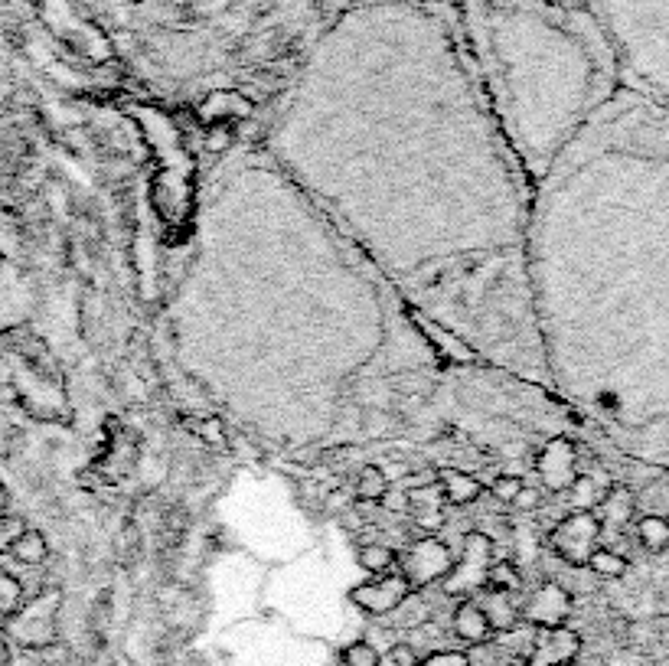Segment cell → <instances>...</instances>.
<instances>
[{
	"mask_svg": "<svg viewBox=\"0 0 669 666\" xmlns=\"http://www.w3.org/2000/svg\"><path fill=\"white\" fill-rule=\"evenodd\" d=\"M0 666H10V637H7V631H0Z\"/></svg>",
	"mask_w": 669,
	"mask_h": 666,
	"instance_id": "cell-30",
	"label": "cell"
},
{
	"mask_svg": "<svg viewBox=\"0 0 669 666\" xmlns=\"http://www.w3.org/2000/svg\"><path fill=\"white\" fill-rule=\"evenodd\" d=\"M588 569L594 575H601V578H621L627 572V562L611 549H594L588 555Z\"/></svg>",
	"mask_w": 669,
	"mask_h": 666,
	"instance_id": "cell-19",
	"label": "cell"
},
{
	"mask_svg": "<svg viewBox=\"0 0 669 666\" xmlns=\"http://www.w3.org/2000/svg\"><path fill=\"white\" fill-rule=\"evenodd\" d=\"M7 503H10V497H7L4 484H0V513H7Z\"/></svg>",
	"mask_w": 669,
	"mask_h": 666,
	"instance_id": "cell-31",
	"label": "cell"
},
{
	"mask_svg": "<svg viewBox=\"0 0 669 666\" xmlns=\"http://www.w3.org/2000/svg\"><path fill=\"white\" fill-rule=\"evenodd\" d=\"M523 487H526V484H523V480H519L516 474H503V477H497V480H493V484H490V493H493V500L513 503Z\"/></svg>",
	"mask_w": 669,
	"mask_h": 666,
	"instance_id": "cell-24",
	"label": "cell"
},
{
	"mask_svg": "<svg viewBox=\"0 0 669 666\" xmlns=\"http://www.w3.org/2000/svg\"><path fill=\"white\" fill-rule=\"evenodd\" d=\"M421 666H470L467 650H431L421 657Z\"/></svg>",
	"mask_w": 669,
	"mask_h": 666,
	"instance_id": "cell-26",
	"label": "cell"
},
{
	"mask_svg": "<svg viewBox=\"0 0 669 666\" xmlns=\"http://www.w3.org/2000/svg\"><path fill=\"white\" fill-rule=\"evenodd\" d=\"M56 618H59V591L49 588L36 598L23 601L20 611H14L7 624L10 640H17L27 650H46L56 644Z\"/></svg>",
	"mask_w": 669,
	"mask_h": 666,
	"instance_id": "cell-1",
	"label": "cell"
},
{
	"mask_svg": "<svg viewBox=\"0 0 669 666\" xmlns=\"http://www.w3.org/2000/svg\"><path fill=\"white\" fill-rule=\"evenodd\" d=\"M343 666H376L379 650L369 644V640H353L350 647L343 650Z\"/></svg>",
	"mask_w": 669,
	"mask_h": 666,
	"instance_id": "cell-22",
	"label": "cell"
},
{
	"mask_svg": "<svg viewBox=\"0 0 669 666\" xmlns=\"http://www.w3.org/2000/svg\"><path fill=\"white\" fill-rule=\"evenodd\" d=\"M506 666H523V663H506Z\"/></svg>",
	"mask_w": 669,
	"mask_h": 666,
	"instance_id": "cell-32",
	"label": "cell"
},
{
	"mask_svg": "<svg viewBox=\"0 0 669 666\" xmlns=\"http://www.w3.org/2000/svg\"><path fill=\"white\" fill-rule=\"evenodd\" d=\"M581 650V637L568 627H536L523 666H568Z\"/></svg>",
	"mask_w": 669,
	"mask_h": 666,
	"instance_id": "cell-6",
	"label": "cell"
},
{
	"mask_svg": "<svg viewBox=\"0 0 669 666\" xmlns=\"http://www.w3.org/2000/svg\"><path fill=\"white\" fill-rule=\"evenodd\" d=\"M575 467H578V464H575V448H572V441L555 438V441H549V444H545V448H542L536 471H539V477H542V487H545V490L559 493V490H568V487H572V480L578 477Z\"/></svg>",
	"mask_w": 669,
	"mask_h": 666,
	"instance_id": "cell-8",
	"label": "cell"
},
{
	"mask_svg": "<svg viewBox=\"0 0 669 666\" xmlns=\"http://www.w3.org/2000/svg\"><path fill=\"white\" fill-rule=\"evenodd\" d=\"M255 105L242 92H213L206 98V105L200 108V115L209 121H222V125H232L235 118H249Z\"/></svg>",
	"mask_w": 669,
	"mask_h": 666,
	"instance_id": "cell-12",
	"label": "cell"
},
{
	"mask_svg": "<svg viewBox=\"0 0 669 666\" xmlns=\"http://www.w3.org/2000/svg\"><path fill=\"white\" fill-rule=\"evenodd\" d=\"M477 604H480V611L487 614L493 637H497V634H506V631H516V627L523 624V618H519V608H516V601H513L510 591L483 588Z\"/></svg>",
	"mask_w": 669,
	"mask_h": 666,
	"instance_id": "cell-11",
	"label": "cell"
},
{
	"mask_svg": "<svg viewBox=\"0 0 669 666\" xmlns=\"http://www.w3.org/2000/svg\"><path fill=\"white\" fill-rule=\"evenodd\" d=\"M389 653H392L395 666H421V657H418V650L412 644H395Z\"/></svg>",
	"mask_w": 669,
	"mask_h": 666,
	"instance_id": "cell-27",
	"label": "cell"
},
{
	"mask_svg": "<svg viewBox=\"0 0 669 666\" xmlns=\"http://www.w3.org/2000/svg\"><path fill=\"white\" fill-rule=\"evenodd\" d=\"M438 484L444 490V500L454 503V507H470L483 493L477 477H470L464 471H451V467H438Z\"/></svg>",
	"mask_w": 669,
	"mask_h": 666,
	"instance_id": "cell-13",
	"label": "cell"
},
{
	"mask_svg": "<svg viewBox=\"0 0 669 666\" xmlns=\"http://www.w3.org/2000/svg\"><path fill=\"white\" fill-rule=\"evenodd\" d=\"M539 503H542V490H536V487H523V490H519V497L513 500V507L529 513V510H536Z\"/></svg>",
	"mask_w": 669,
	"mask_h": 666,
	"instance_id": "cell-28",
	"label": "cell"
},
{
	"mask_svg": "<svg viewBox=\"0 0 669 666\" xmlns=\"http://www.w3.org/2000/svg\"><path fill=\"white\" fill-rule=\"evenodd\" d=\"M568 503L575 507V513H588L601 503V490L594 484V477H575L572 487H568Z\"/></svg>",
	"mask_w": 669,
	"mask_h": 666,
	"instance_id": "cell-18",
	"label": "cell"
},
{
	"mask_svg": "<svg viewBox=\"0 0 669 666\" xmlns=\"http://www.w3.org/2000/svg\"><path fill=\"white\" fill-rule=\"evenodd\" d=\"M23 529H27V523H23L20 516L0 513V552H10V549H14V542L23 536Z\"/></svg>",
	"mask_w": 669,
	"mask_h": 666,
	"instance_id": "cell-23",
	"label": "cell"
},
{
	"mask_svg": "<svg viewBox=\"0 0 669 666\" xmlns=\"http://www.w3.org/2000/svg\"><path fill=\"white\" fill-rule=\"evenodd\" d=\"M572 614V595L559 582H545L529 595L519 618L529 627H562Z\"/></svg>",
	"mask_w": 669,
	"mask_h": 666,
	"instance_id": "cell-7",
	"label": "cell"
},
{
	"mask_svg": "<svg viewBox=\"0 0 669 666\" xmlns=\"http://www.w3.org/2000/svg\"><path fill=\"white\" fill-rule=\"evenodd\" d=\"M408 598H412V585H408L399 572L379 575L376 582L356 585L350 591V601L356 604L359 611L373 614V618H389V614L399 611Z\"/></svg>",
	"mask_w": 669,
	"mask_h": 666,
	"instance_id": "cell-5",
	"label": "cell"
},
{
	"mask_svg": "<svg viewBox=\"0 0 669 666\" xmlns=\"http://www.w3.org/2000/svg\"><path fill=\"white\" fill-rule=\"evenodd\" d=\"M408 493V513H412V520L418 529H425V533H438V529L444 526V490L441 484L435 480V484L428 487H418V490H405Z\"/></svg>",
	"mask_w": 669,
	"mask_h": 666,
	"instance_id": "cell-9",
	"label": "cell"
},
{
	"mask_svg": "<svg viewBox=\"0 0 669 666\" xmlns=\"http://www.w3.org/2000/svg\"><path fill=\"white\" fill-rule=\"evenodd\" d=\"M493 565V539L487 533H467L461 559H454V569L444 575V595L467 598L487 588V572Z\"/></svg>",
	"mask_w": 669,
	"mask_h": 666,
	"instance_id": "cell-2",
	"label": "cell"
},
{
	"mask_svg": "<svg viewBox=\"0 0 669 666\" xmlns=\"http://www.w3.org/2000/svg\"><path fill=\"white\" fill-rule=\"evenodd\" d=\"M359 565L369 572V575H389V572H399V555H395L392 546H382V542H366L363 549H359Z\"/></svg>",
	"mask_w": 669,
	"mask_h": 666,
	"instance_id": "cell-14",
	"label": "cell"
},
{
	"mask_svg": "<svg viewBox=\"0 0 669 666\" xmlns=\"http://www.w3.org/2000/svg\"><path fill=\"white\" fill-rule=\"evenodd\" d=\"M637 533H640V539L647 542L650 549H663V546H669V523L660 520V516H647V520H640Z\"/></svg>",
	"mask_w": 669,
	"mask_h": 666,
	"instance_id": "cell-21",
	"label": "cell"
},
{
	"mask_svg": "<svg viewBox=\"0 0 669 666\" xmlns=\"http://www.w3.org/2000/svg\"><path fill=\"white\" fill-rule=\"evenodd\" d=\"M598 536H601V520L588 510V513L565 516V520L552 529L549 542H552L555 555L565 559L568 565H588V555L598 549L594 546Z\"/></svg>",
	"mask_w": 669,
	"mask_h": 666,
	"instance_id": "cell-4",
	"label": "cell"
},
{
	"mask_svg": "<svg viewBox=\"0 0 669 666\" xmlns=\"http://www.w3.org/2000/svg\"><path fill=\"white\" fill-rule=\"evenodd\" d=\"M451 627H454L457 640H461V644H470V647L490 644V640H493L487 614L480 611V604L474 598H464L461 604H457L454 618H451Z\"/></svg>",
	"mask_w": 669,
	"mask_h": 666,
	"instance_id": "cell-10",
	"label": "cell"
},
{
	"mask_svg": "<svg viewBox=\"0 0 669 666\" xmlns=\"http://www.w3.org/2000/svg\"><path fill=\"white\" fill-rule=\"evenodd\" d=\"M121 549H125V555L141 552V533H138V526L134 523H128L125 529H121Z\"/></svg>",
	"mask_w": 669,
	"mask_h": 666,
	"instance_id": "cell-29",
	"label": "cell"
},
{
	"mask_svg": "<svg viewBox=\"0 0 669 666\" xmlns=\"http://www.w3.org/2000/svg\"><path fill=\"white\" fill-rule=\"evenodd\" d=\"M203 141H206V151H213V154L229 151V144H232V125H222V121H213V125L206 128Z\"/></svg>",
	"mask_w": 669,
	"mask_h": 666,
	"instance_id": "cell-25",
	"label": "cell"
},
{
	"mask_svg": "<svg viewBox=\"0 0 669 666\" xmlns=\"http://www.w3.org/2000/svg\"><path fill=\"white\" fill-rule=\"evenodd\" d=\"M451 569H454V555L448 549V542L438 536L418 539L415 546H408L405 555H399V575L412 585V591L444 582V575Z\"/></svg>",
	"mask_w": 669,
	"mask_h": 666,
	"instance_id": "cell-3",
	"label": "cell"
},
{
	"mask_svg": "<svg viewBox=\"0 0 669 666\" xmlns=\"http://www.w3.org/2000/svg\"><path fill=\"white\" fill-rule=\"evenodd\" d=\"M519 582H523V578H519V569L513 562H506V559H493V565H490V572H487V588H497V591H513L519 588Z\"/></svg>",
	"mask_w": 669,
	"mask_h": 666,
	"instance_id": "cell-20",
	"label": "cell"
},
{
	"mask_svg": "<svg viewBox=\"0 0 669 666\" xmlns=\"http://www.w3.org/2000/svg\"><path fill=\"white\" fill-rule=\"evenodd\" d=\"M10 555H14L20 565H43L46 562V536L36 533V529H23V536L14 542Z\"/></svg>",
	"mask_w": 669,
	"mask_h": 666,
	"instance_id": "cell-16",
	"label": "cell"
},
{
	"mask_svg": "<svg viewBox=\"0 0 669 666\" xmlns=\"http://www.w3.org/2000/svg\"><path fill=\"white\" fill-rule=\"evenodd\" d=\"M389 490V477L386 471H379L376 464H366L363 471L356 474V497L363 503H382Z\"/></svg>",
	"mask_w": 669,
	"mask_h": 666,
	"instance_id": "cell-15",
	"label": "cell"
},
{
	"mask_svg": "<svg viewBox=\"0 0 669 666\" xmlns=\"http://www.w3.org/2000/svg\"><path fill=\"white\" fill-rule=\"evenodd\" d=\"M23 601H27V591H23L20 578L14 572L0 569V621H7L10 614L20 611Z\"/></svg>",
	"mask_w": 669,
	"mask_h": 666,
	"instance_id": "cell-17",
	"label": "cell"
}]
</instances>
